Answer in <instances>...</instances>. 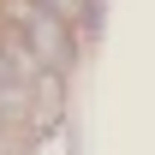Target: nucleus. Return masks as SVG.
Returning <instances> with one entry per match:
<instances>
[{
	"label": "nucleus",
	"instance_id": "nucleus-1",
	"mask_svg": "<svg viewBox=\"0 0 155 155\" xmlns=\"http://www.w3.org/2000/svg\"><path fill=\"white\" fill-rule=\"evenodd\" d=\"M6 24L30 42V54L42 60V72H72L78 66V42H72V24L54 18L48 6L36 0H6Z\"/></svg>",
	"mask_w": 155,
	"mask_h": 155
},
{
	"label": "nucleus",
	"instance_id": "nucleus-2",
	"mask_svg": "<svg viewBox=\"0 0 155 155\" xmlns=\"http://www.w3.org/2000/svg\"><path fill=\"white\" fill-rule=\"evenodd\" d=\"M36 6H48V12L66 18V24H84V18H90V0H36Z\"/></svg>",
	"mask_w": 155,
	"mask_h": 155
}]
</instances>
